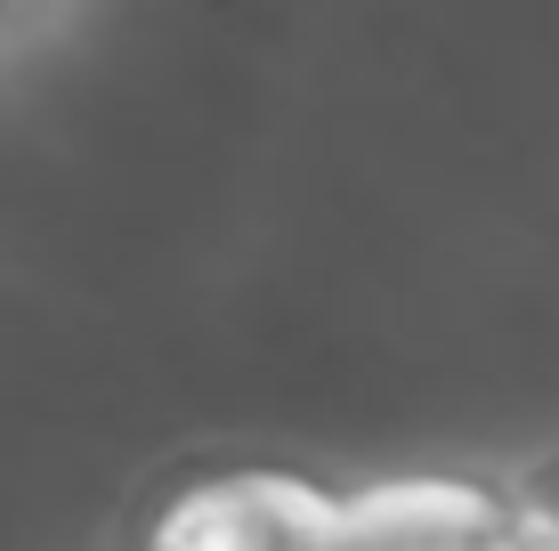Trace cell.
I'll return each instance as SVG.
<instances>
[{"label": "cell", "mask_w": 559, "mask_h": 551, "mask_svg": "<svg viewBox=\"0 0 559 551\" xmlns=\"http://www.w3.org/2000/svg\"><path fill=\"white\" fill-rule=\"evenodd\" d=\"M349 495H324L284 470H219L154 519L146 551H341Z\"/></svg>", "instance_id": "1"}, {"label": "cell", "mask_w": 559, "mask_h": 551, "mask_svg": "<svg viewBox=\"0 0 559 551\" xmlns=\"http://www.w3.org/2000/svg\"><path fill=\"white\" fill-rule=\"evenodd\" d=\"M503 503L519 511V527H527L544 551H559V446L535 454L527 470H511V479H503Z\"/></svg>", "instance_id": "3"}, {"label": "cell", "mask_w": 559, "mask_h": 551, "mask_svg": "<svg viewBox=\"0 0 559 551\" xmlns=\"http://www.w3.org/2000/svg\"><path fill=\"white\" fill-rule=\"evenodd\" d=\"M341 551H544L503 503V487L478 479H397L349 495Z\"/></svg>", "instance_id": "2"}]
</instances>
